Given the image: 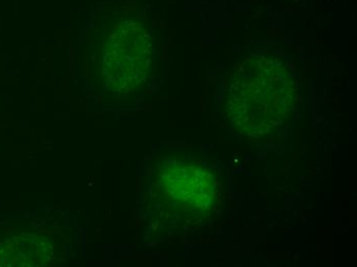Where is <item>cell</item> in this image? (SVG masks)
<instances>
[{
  "instance_id": "6da1fadb",
  "label": "cell",
  "mask_w": 357,
  "mask_h": 267,
  "mask_svg": "<svg viewBox=\"0 0 357 267\" xmlns=\"http://www.w3.org/2000/svg\"><path fill=\"white\" fill-rule=\"evenodd\" d=\"M225 108L235 129L255 138L278 133L295 112L296 86L282 61L252 56L235 65Z\"/></svg>"
},
{
  "instance_id": "7a4b0ae2",
  "label": "cell",
  "mask_w": 357,
  "mask_h": 267,
  "mask_svg": "<svg viewBox=\"0 0 357 267\" xmlns=\"http://www.w3.org/2000/svg\"><path fill=\"white\" fill-rule=\"evenodd\" d=\"M218 190L214 171L193 160L167 165L156 174V201L181 220L206 219L217 206Z\"/></svg>"
}]
</instances>
